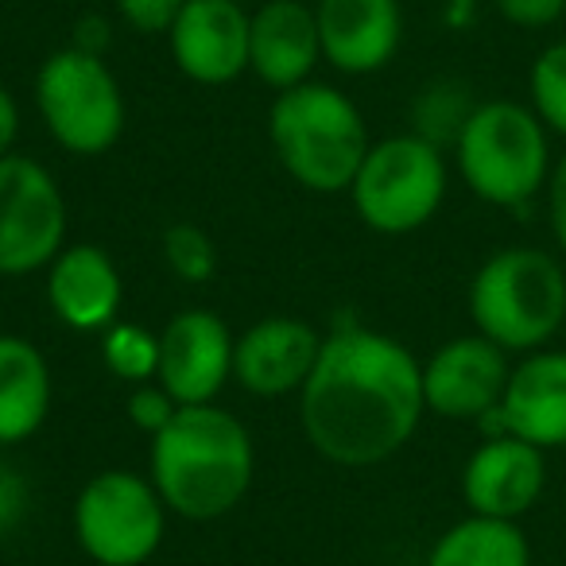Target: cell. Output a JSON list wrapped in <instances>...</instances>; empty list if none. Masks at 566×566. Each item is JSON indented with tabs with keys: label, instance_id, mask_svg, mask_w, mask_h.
Returning a JSON list of instances; mask_svg holds the SVG:
<instances>
[{
	"label": "cell",
	"instance_id": "cell-1",
	"mask_svg": "<svg viewBox=\"0 0 566 566\" xmlns=\"http://www.w3.org/2000/svg\"><path fill=\"white\" fill-rule=\"evenodd\" d=\"M423 416V361L408 346L357 323L323 338V354L300 388V423L326 462L349 470L388 462Z\"/></svg>",
	"mask_w": 566,
	"mask_h": 566
},
{
	"label": "cell",
	"instance_id": "cell-2",
	"mask_svg": "<svg viewBox=\"0 0 566 566\" xmlns=\"http://www.w3.org/2000/svg\"><path fill=\"white\" fill-rule=\"evenodd\" d=\"M249 427L226 408L190 403L151 439V485L182 520H218L252 485Z\"/></svg>",
	"mask_w": 566,
	"mask_h": 566
},
{
	"label": "cell",
	"instance_id": "cell-3",
	"mask_svg": "<svg viewBox=\"0 0 566 566\" xmlns=\"http://www.w3.org/2000/svg\"><path fill=\"white\" fill-rule=\"evenodd\" d=\"M473 331L504 354H535L566 326V268L539 244L496 249L470 280Z\"/></svg>",
	"mask_w": 566,
	"mask_h": 566
},
{
	"label": "cell",
	"instance_id": "cell-4",
	"mask_svg": "<svg viewBox=\"0 0 566 566\" xmlns=\"http://www.w3.org/2000/svg\"><path fill=\"white\" fill-rule=\"evenodd\" d=\"M268 136L283 171L315 195L349 190L373 148L361 109L326 82H303L275 94Z\"/></svg>",
	"mask_w": 566,
	"mask_h": 566
},
{
	"label": "cell",
	"instance_id": "cell-5",
	"mask_svg": "<svg viewBox=\"0 0 566 566\" xmlns=\"http://www.w3.org/2000/svg\"><path fill=\"white\" fill-rule=\"evenodd\" d=\"M454 159L473 198L496 210H520L535 202L555 167L551 133L532 113V105L504 97L478 102L454 140Z\"/></svg>",
	"mask_w": 566,
	"mask_h": 566
},
{
	"label": "cell",
	"instance_id": "cell-6",
	"mask_svg": "<svg viewBox=\"0 0 566 566\" xmlns=\"http://www.w3.org/2000/svg\"><path fill=\"white\" fill-rule=\"evenodd\" d=\"M447 187L450 175L442 148L416 133H403L373 144L349 182V202L373 233L403 237L423 229L439 213Z\"/></svg>",
	"mask_w": 566,
	"mask_h": 566
},
{
	"label": "cell",
	"instance_id": "cell-7",
	"mask_svg": "<svg viewBox=\"0 0 566 566\" xmlns=\"http://www.w3.org/2000/svg\"><path fill=\"white\" fill-rule=\"evenodd\" d=\"M35 109L71 156H102L125 133V94L102 55L63 48L35 74Z\"/></svg>",
	"mask_w": 566,
	"mask_h": 566
},
{
	"label": "cell",
	"instance_id": "cell-8",
	"mask_svg": "<svg viewBox=\"0 0 566 566\" xmlns=\"http://www.w3.org/2000/svg\"><path fill=\"white\" fill-rule=\"evenodd\" d=\"M167 532V504L151 478L102 470L74 501V539L97 566H144Z\"/></svg>",
	"mask_w": 566,
	"mask_h": 566
},
{
	"label": "cell",
	"instance_id": "cell-9",
	"mask_svg": "<svg viewBox=\"0 0 566 566\" xmlns=\"http://www.w3.org/2000/svg\"><path fill=\"white\" fill-rule=\"evenodd\" d=\"M66 198L55 175L28 156H0V275L48 268L66 249Z\"/></svg>",
	"mask_w": 566,
	"mask_h": 566
},
{
	"label": "cell",
	"instance_id": "cell-10",
	"mask_svg": "<svg viewBox=\"0 0 566 566\" xmlns=\"http://www.w3.org/2000/svg\"><path fill=\"white\" fill-rule=\"evenodd\" d=\"M512 361L485 334H462L434 349L423 361V400L427 411L458 423H481L501 408L509 388Z\"/></svg>",
	"mask_w": 566,
	"mask_h": 566
},
{
	"label": "cell",
	"instance_id": "cell-11",
	"mask_svg": "<svg viewBox=\"0 0 566 566\" xmlns=\"http://www.w3.org/2000/svg\"><path fill=\"white\" fill-rule=\"evenodd\" d=\"M233 346L237 338L213 311H182L159 331L156 385H164L179 408L213 403L233 377Z\"/></svg>",
	"mask_w": 566,
	"mask_h": 566
},
{
	"label": "cell",
	"instance_id": "cell-12",
	"mask_svg": "<svg viewBox=\"0 0 566 566\" xmlns=\"http://www.w3.org/2000/svg\"><path fill=\"white\" fill-rule=\"evenodd\" d=\"M485 439L516 434L539 450L566 447V349L524 354L509 373V388L496 411L481 419Z\"/></svg>",
	"mask_w": 566,
	"mask_h": 566
},
{
	"label": "cell",
	"instance_id": "cell-13",
	"mask_svg": "<svg viewBox=\"0 0 566 566\" xmlns=\"http://www.w3.org/2000/svg\"><path fill=\"white\" fill-rule=\"evenodd\" d=\"M252 17L237 0H187L167 32L171 59L198 86H226L249 71Z\"/></svg>",
	"mask_w": 566,
	"mask_h": 566
},
{
	"label": "cell",
	"instance_id": "cell-14",
	"mask_svg": "<svg viewBox=\"0 0 566 566\" xmlns=\"http://www.w3.org/2000/svg\"><path fill=\"white\" fill-rule=\"evenodd\" d=\"M543 489H547V450L516 434H493L462 465V501L473 516L520 520L539 504Z\"/></svg>",
	"mask_w": 566,
	"mask_h": 566
},
{
	"label": "cell",
	"instance_id": "cell-15",
	"mask_svg": "<svg viewBox=\"0 0 566 566\" xmlns=\"http://www.w3.org/2000/svg\"><path fill=\"white\" fill-rule=\"evenodd\" d=\"M323 354V334L303 318L272 315L252 323L233 346V377L252 396H287L307 385Z\"/></svg>",
	"mask_w": 566,
	"mask_h": 566
},
{
	"label": "cell",
	"instance_id": "cell-16",
	"mask_svg": "<svg viewBox=\"0 0 566 566\" xmlns=\"http://www.w3.org/2000/svg\"><path fill=\"white\" fill-rule=\"evenodd\" d=\"M315 20L323 59L342 74L385 71L403 40L400 0H318Z\"/></svg>",
	"mask_w": 566,
	"mask_h": 566
},
{
	"label": "cell",
	"instance_id": "cell-17",
	"mask_svg": "<svg viewBox=\"0 0 566 566\" xmlns=\"http://www.w3.org/2000/svg\"><path fill=\"white\" fill-rule=\"evenodd\" d=\"M323 59L315 9L300 0H260L249 32V71L275 94L311 82Z\"/></svg>",
	"mask_w": 566,
	"mask_h": 566
},
{
	"label": "cell",
	"instance_id": "cell-18",
	"mask_svg": "<svg viewBox=\"0 0 566 566\" xmlns=\"http://www.w3.org/2000/svg\"><path fill=\"white\" fill-rule=\"evenodd\" d=\"M120 300V268L97 244H71L48 264V303L71 331H109Z\"/></svg>",
	"mask_w": 566,
	"mask_h": 566
},
{
	"label": "cell",
	"instance_id": "cell-19",
	"mask_svg": "<svg viewBox=\"0 0 566 566\" xmlns=\"http://www.w3.org/2000/svg\"><path fill=\"white\" fill-rule=\"evenodd\" d=\"M48 357L20 334H0V447L32 439L51 411Z\"/></svg>",
	"mask_w": 566,
	"mask_h": 566
},
{
	"label": "cell",
	"instance_id": "cell-20",
	"mask_svg": "<svg viewBox=\"0 0 566 566\" xmlns=\"http://www.w3.org/2000/svg\"><path fill=\"white\" fill-rule=\"evenodd\" d=\"M427 566H532V543L520 520H493L470 512L434 539Z\"/></svg>",
	"mask_w": 566,
	"mask_h": 566
},
{
	"label": "cell",
	"instance_id": "cell-21",
	"mask_svg": "<svg viewBox=\"0 0 566 566\" xmlns=\"http://www.w3.org/2000/svg\"><path fill=\"white\" fill-rule=\"evenodd\" d=\"M473 109H478V102H473L470 86H462V82H454V78L431 82V86H423V94L416 97V105H411L416 136L431 140L434 148H442V144L454 148L458 133H462V125L470 120Z\"/></svg>",
	"mask_w": 566,
	"mask_h": 566
},
{
	"label": "cell",
	"instance_id": "cell-22",
	"mask_svg": "<svg viewBox=\"0 0 566 566\" xmlns=\"http://www.w3.org/2000/svg\"><path fill=\"white\" fill-rule=\"evenodd\" d=\"M527 105L551 136L566 140V40L543 48L527 71Z\"/></svg>",
	"mask_w": 566,
	"mask_h": 566
},
{
	"label": "cell",
	"instance_id": "cell-23",
	"mask_svg": "<svg viewBox=\"0 0 566 566\" xmlns=\"http://www.w3.org/2000/svg\"><path fill=\"white\" fill-rule=\"evenodd\" d=\"M102 357L105 369L125 380V385H148V380H156L159 369V334L144 331L136 323H113L105 331Z\"/></svg>",
	"mask_w": 566,
	"mask_h": 566
},
{
	"label": "cell",
	"instance_id": "cell-24",
	"mask_svg": "<svg viewBox=\"0 0 566 566\" xmlns=\"http://www.w3.org/2000/svg\"><path fill=\"white\" fill-rule=\"evenodd\" d=\"M164 260L179 280L187 283H206L218 272V249L213 237L195 221H175L164 233Z\"/></svg>",
	"mask_w": 566,
	"mask_h": 566
},
{
	"label": "cell",
	"instance_id": "cell-25",
	"mask_svg": "<svg viewBox=\"0 0 566 566\" xmlns=\"http://www.w3.org/2000/svg\"><path fill=\"white\" fill-rule=\"evenodd\" d=\"M175 411H179V403L167 396L164 385H151V380L148 385H136L133 396H128V419H133L136 431L151 434V439L171 423Z\"/></svg>",
	"mask_w": 566,
	"mask_h": 566
},
{
	"label": "cell",
	"instance_id": "cell-26",
	"mask_svg": "<svg viewBox=\"0 0 566 566\" xmlns=\"http://www.w3.org/2000/svg\"><path fill=\"white\" fill-rule=\"evenodd\" d=\"M187 0H117L125 24L140 35H167Z\"/></svg>",
	"mask_w": 566,
	"mask_h": 566
},
{
	"label": "cell",
	"instance_id": "cell-27",
	"mask_svg": "<svg viewBox=\"0 0 566 566\" xmlns=\"http://www.w3.org/2000/svg\"><path fill=\"white\" fill-rule=\"evenodd\" d=\"M489 4L512 28H532V32L566 20V0H489Z\"/></svg>",
	"mask_w": 566,
	"mask_h": 566
},
{
	"label": "cell",
	"instance_id": "cell-28",
	"mask_svg": "<svg viewBox=\"0 0 566 566\" xmlns=\"http://www.w3.org/2000/svg\"><path fill=\"white\" fill-rule=\"evenodd\" d=\"M543 198H547V226H551V237H555V249L566 256V151L555 159V167H551Z\"/></svg>",
	"mask_w": 566,
	"mask_h": 566
},
{
	"label": "cell",
	"instance_id": "cell-29",
	"mask_svg": "<svg viewBox=\"0 0 566 566\" xmlns=\"http://www.w3.org/2000/svg\"><path fill=\"white\" fill-rule=\"evenodd\" d=\"M28 512V485L12 465L0 462V535L12 532Z\"/></svg>",
	"mask_w": 566,
	"mask_h": 566
},
{
	"label": "cell",
	"instance_id": "cell-30",
	"mask_svg": "<svg viewBox=\"0 0 566 566\" xmlns=\"http://www.w3.org/2000/svg\"><path fill=\"white\" fill-rule=\"evenodd\" d=\"M20 136V105L9 90L0 86V156H9Z\"/></svg>",
	"mask_w": 566,
	"mask_h": 566
},
{
	"label": "cell",
	"instance_id": "cell-31",
	"mask_svg": "<svg viewBox=\"0 0 566 566\" xmlns=\"http://www.w3.org/2000/svg\"><path fill=\"white\" fill-rule=\"evenodd\" d=\"M473 17H478V0H454V12H450V24L465 28Z\"/></svg>",
	"mask_w": 566,
	"mask_h": 566
},
{
	"label": "cell",
	"instance_id": "cell-32",
	"mask_svg": "<svg viewBox=\"0 0 566 566\" xmlns=\"http://www.w3.org/2000/svg\"><path fill=\"white\" fill-rule=\"evenodd\" d=\"M237 4H252V0H237Z\"/></svg>",
	"mask_w": 566,
	"mask_h": 566
}]
</instances>
